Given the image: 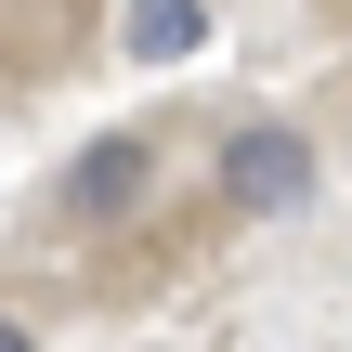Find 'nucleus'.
<instances>
[{"label": "nucleus", "instance_id": "nucleus-4", "mask_svg": "<svg viewBox=\"0 0 352 352\" xmlns=\"http://www.w3.org/2000/svg\"><path fill=\"white\" fill-rule=\"evenodd\" d=\"M0 352H26V327H13V314H0Z\"/></svg>", "mask_w": 352, "mask_h": 352}, {"label": "nucleus", "instance_id": "nucleus-3", "mask_svg": "<svg viewBox=\"0 0 352 352\" xmlns=\"http://www.w3.org/2000/svg\"><path fill=\"white\" fill-rule=\"evenodd\" d=\"M209 39V0H131V65H183Z\"/></svg>", "mask_w": 352, "mask_h": 352}, {"label": "nucleus", "instance_id": "nucleus-1", "mask_svg": "<svg viewBox=\"0 0 352 352\" xmlns=\"http://www.w3.org/2000/svg\"><path fill=\"white\" fill-rule=\"evenodd\" d=\"M222 196H235V209H300V196H314V144H300L287 118L222 131Z\"/></svg>", "mask_w": 352, "mask_h": 352}, {"label": "nucleus", "instance_id": "nucleus-2", "mask_svg": "<svg viewBox=\"0 0 352 352\" xmlns=\"http://www.w3.org/2000/svg\"><path fill=\"white\" fill-rule=\"evenodd\" d=\"M65 196H78L91 222H104V209H131V196H144V144H131V131H104V144L65 170Z\"/></svg>", "mask_w": 352, "mask_h": 352}]
</instances>
